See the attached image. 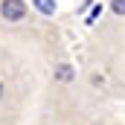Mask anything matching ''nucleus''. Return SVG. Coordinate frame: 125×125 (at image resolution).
Wrapping results in <instances>:
<instances>
[{
  "label": "nucleus",
  "mask_w": 125,
  "mask_h": 125,
  "mask_svg": "<svg viewBox=\"0 0 125 125\" xmlns=\"http://www.w3.org/2000/svg\"><path fill=\"white\" fill-rule=\"evenodd\" d=\"M114 12L116 15H125V0H114Z\"/></svg>",
  "instance_id": "obj_4"
},
{
  "label": "nucleus",
  "mask_w": 125,
  "mask_h": 125,
  "mask_svg": "<svg viewBox=\"0 0 125 125\" xmlns=\"http://www.w3.org/2000/svg\"><path fill=\"white\" fill-rule=\"evenodd\" d=\"M55 79H58V82H70V79H73V67H70V64H61V67L55 70Z\"/></svg>",
  "instance_id": "obj_3"
},
{
  "label": "nucleus",
  "mask_w": 125,
  "mask_h": 125,
  "mask_svg": "<svg viewBox=\"0 0 125 125\" xmlns=\"http://www.w3.org/2000/svg\"><path fill=\"white\" fill-rule=\"evenodd\" d=\"M0 12H3V18H6V21H21V18L26 15V6H23L21 0H3Z\"/></svg>",
  "instance_id": "obj_1"
},
{
  "label": "nucleus",
  "mask_w": 125,
  "mask_h": 125,
  "mask_svg": "<svg viewBox=\"0 0 125 125\" xmlns=\"http://www.w3.org/2000/svg\"><path fill=\"white\" fill-rule=\"evenodd\" d=\"M35 6H38V12H44V15H52L55 12V0H32Z\"/></svg>",
  "instance_id": "obj_2"
},
{
  "label": "nucleus",
  "mask_w": 125,
  "mask_h": 125,
  "mask_svg": "<svg viewBox=\"0 0 125 125\" xmlns=\"http://www.w3.org/2000/svg\"><path fill=\"white\" fill-rule=\"evenodd\" d=\"M0 96H3V84H0Z\"/></svg>",
  "instance_id": "obj_5"
}]
</instances>
